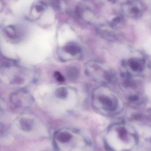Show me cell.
Returning <instances> with one entry per match:
<instances>
[{
  "label": "cell",
  "instance_id": "6da1fadb",
  "mask_svg": "<svg viewBox=\"0 0 151 151\" xmlns=\"http://www.w3.org/2000/svg\"><path fill=\"white\" fill-rule=\"evenodd\" d=\"M85 73L89 77L96 81H99L104 78L107 81H110L111 77L110 72L104 70L101 66L94 61L88 62L85 66Z\"/></svg>",
  "mask_w": 151,
  "mask_h": 151
},
{
  "label": "cell",
  "instance_id": "ba28073f",
  "mask_svg": "<svg viewBox=\"0 0 151 151\" xmlns=\"http://www.w3.org/2000/svg\"><path fill=\"white\" fill-rule=\"evenodd\" d=\"M98 99L102 105L105 106L109 110H113L115 109L114 105H113L112 100L107 96L104 95L98 96Z\"/></svg>",
  "mask_w": 151,
  "mask_h": 151
},
{
  "label": "cell",
  "instance_id": "4fadbf2b",
  "mask_svg": "<svg viewBox=\"0 0 151 151\" xmlns=\"http://www.w3.org/2000/svg\"><path fill=\"white\" fill-rule=\"evenodd\" d=\"M54 76L55 79L57 80L58 82L60 83H63L65 81V78L63 76L61 73H60L59 71H55L54 74Z\"/></svg>",
  "mask_w": 151,
  "mask_h": 151
},
{
  "label": "cell",
  "instance_id": "9c48e42d",
  "mask_svg": "<svg viewBox=\"0 0 151 151\" xmlns=\"http://www.w3.org/2000/svg\"><path fill=\"white\" fill-rule=\"evenodd\" d=\"M79 71L76 67L68 68L67 71V77L70 81H75L79 76Z\"/></svg>",
  "mask_w": 151,
  "mask_h": 151
},
{
  "label": "cell",
  "instance_id": "8992f818",
  "mask_svg": "<svg viewBox=\"0 0 151 151\" xmlns=\"http://www.w3.org/2000/svg\"><path fill=\"white\" fill-rule=\"evenodd\" d=\"M72 138V135L66 131H59L55 133V138L61 144H65L69 142Z\"/></svg>",
  "mask_w": 151,
  "mask_h": 151
},
{
  "label": "cell",
  "instance_id": "52a82bcc",
  "mask_svg": "<svg viewBox=\"0 0 151 151\" xmlns=\"http://www.w3.org/2000/svg\"><path fill=\"white\" fill-rule=\"evenodd\" d=\"M129 66L133 71L141 72L143 70V63L142 61L138 59H132L129 61Z\"/></svg>",
  "mask_w": 151,
  "mask_h": 151
},
{
  "label": "cell",
  "instance_id": "7a4b0ae2",
  "mask_svg": "<svg viewBox=\"0 0 151 151\" xmlns=\"http://www.w3.org/2000/svg\"><path fill=\"white\" fill-rule=\"evenodd\" d=\"M10 100L17 107H27L31 105L33 99L31 94L26 90L22 89L14 92L10 94Z\"/></svg>",
  "mask_w": 151,
  "mask_h": 151
},
{
  "label": "cell",
  "instance_id": "2e32d148",
  "mask_svg": "<svg viewBox=\"0 0 151 151\" xmlns=\"http://www.w3.org/2000/svg\"><path fill=\"white\" fill-rule=\"evenodd\" d=\"M105 148H106V150L107 151H113L111 147H109L107 145H105Z\"/></svg>",
  "mask_w": 151,
  "mask_h": 151
},
{
  "label": "cell",
  "instance_id": "5b68a950",
  "mask_svg": "<svg viewBox=\"0 0 151 151\" xmlns=\"http://www.w3.org/2000/svg\"><path fill=\"white\" fill-rule=\"evenodd\" d=\"M63 52L68 55L74 57L80 53L81 49L78 44L75 42L67 43L63 48Z\"/></svg>",
  "mask_w": 151,
  "mask_h": 151
},
{
  "label": "cell",
  "instance_id": "277c9868",
  "mask_svg": "<svg viewBox=\"0 0 151 151\" xmlns=\"http://www.w3.org/2000/svg\"><path fill=\"white\" fill-rule=\"evenodd\" d=\"M46 5L44 2H38L33 5L31 9V17L32 19H37L40 18L45 10Z\"/></svg>",
  "mask_w": 151,
  "mask_h": 151
},
{
  "label": "cell",
  "instance_id": "3957f363",
  "mask_svg": "<svg viewBox=\"0 0 151 151\" xmlns=\"http://www.w3.org/2000/svg\"><path fill=\"white\" fill-rule=\"evenodd\" d=\"M3 35L11 42H17L20 40L21 34L20 31L16 26L9 25L3 29Z\"/></svg>",
  "mask_w": 151,
  "mask_h": 151
},
{
  "label": "cell",
  "instance_id": "30bf717a",
  "mask_svg": "<svg viewBox=\"0 0 151 151\" xmlns=\"http://www.w3.org/2000/svg\"><path fill=\"white\" fill-rule=\"evenodd\" d=\"M21 128L24 131H29L32 129L33 122L32 120L27 118H22L20 122Z\"/></svg>",
  "mask_w": 151,
  "mask_h": 151
},
{
  "label": "cell",
  "instance_id": "8fae6325",
  "mask_svg": "<svg viewBox=\"0 0 151 151\" xmlns=\"http://www.w3.org/2000/svg\"><path fill=\"white\" fill-rule=\"evenodd\" d=\"M128 6L130 7L129 14L132 16L133 17H138L141 14V11L137 5L133 4H129Z\"/></svg>",
  "mask_w": 151,
  "mask_h": 151
},
{
  "label": "cell",
  "instance_id": "7c38bea8",
  "mask_svg": "<svg viewBox=\"0 0 151 151\" xmlns=\"http://www.w3.org/2000/svg\"><path fill=\"white\" fill-rule=\"evenodd\" d=\"M55 94L57 98L62 99H65L68 96V91L66 87H59L55 91Z\"/></svg>",
  "mask_w": 151,
  "mask_h": 151
},
{
  "label": "cell",
  "instance_id": "9a60e30c",
  "mask_svg": "<svg viewBox=\"0 0 151 151\" xmlns=\"http://www.w3.org/2000/svg\"><path fill=\"white\" fill-rule=\"evenodd\" d=\"M138 97L137 96H131V97H129V100L132 101H137L138 100Z\"/></svg>",
  "mask_w": 151,
  "mask_h": 151
},
{
  "label": "cell",
  "instance_id": "5bb4252c",
  "mask_svg": "<svg viewBox=\"0 0 151 151\" xmlns=\"http://www.w3.org/2000/svg\"><path fill=\"white\" fill-rule=\"evenodd\" d=\"M119 134H120V136L122 137H124L126 136L127 132H126V130L122 128L119 131Z\"/></svg>",
  "mask_w": 151,
  "mask_h": 151
},
{
  "label": "cell",
  "instance_id": "e0dca14e",
  "mask_svg": "<svg viewBox=\"0 0 151 151\" xmlns=\"http://www.w3.org/2000/svg\"><path fill=\"white\" fill-rule=\"evenodd\" d=\"M140 116H140V115H136L134 116V118L135 119H140Z\"/></svg>",
  "mask_w": 151,
  "mask_h": 151
}]
</instances>
